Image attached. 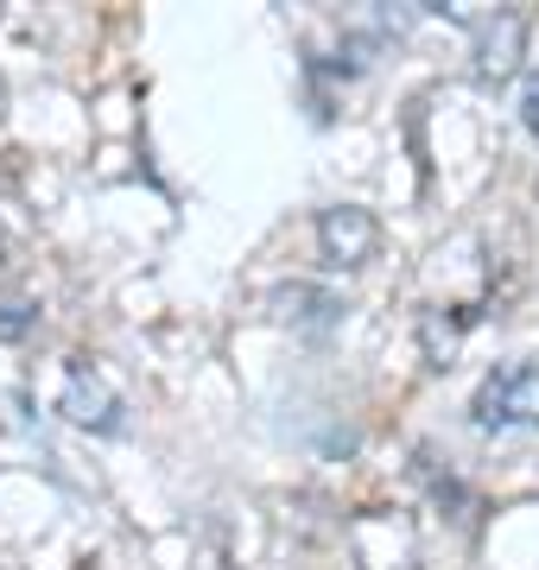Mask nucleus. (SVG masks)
<instances>
[{"mask_svg": "<svg viewBox=\"0 0 539 570\" xmlns=\"http://www.w3.org/2000/svg\"><path fill=\"white\" fill-rule=\"evenodd\" d=\"M470 425L482 438H514V431H539V355L508 362L496 374H482V387L470 393Z\"/></svg>", "mask_w": 539, "mask_h": 570, "instance_id": "f257e3e1", "label": "nucleus"}, {"mask_svg": "<svg viewBox=\"0 0 539 570\" xmlns=\"http://www.w3.org/2000/svg\"><path fill=\"white\" fill-rule=\"evenodd\" d=\"M463 330H470V311H451V317H444V305L425 311V317H419V343H425V362H432V367H451L457 343H463Z\"/></svg>", "mask_w": 539, "mask_h": 570, "instance_id": "423d86ee", "label": "nucleus"}, {"mask_svg": "<svg viewBox=\"0 0 539 570\" xmlns=\"http://www.w3.org/2000/svg\"><path fill=\"white\" fill-rule=\"evenodd\" d=\"M32 324H39V305H20V298H13V305H0V343H20Z\"/></svg>", "mask_w": 539, "mask_h": 570, "instance_id": "0eeeda50", "label": "nucleus"}, {"mask_svg": "<svg viewBox=\"0 0 539 570\" xmlns=\"http://www.w3.org/2000/svg\"><path fill=\"white\" fill-rule=\"evenodd\" d=\"M520 121H527V134L539 140V70L527 77V89H520Z\"/></svg>", "mask_w": 539, "mask_h": 570, "instance_id": "6e6552de", "label": "nucleus"}, {"mask_svg": "<svg viewBox=\"0 0 539 570\" xmlns=\"http://www.w3.org/2000/svg\"><path fill=\"white\" fill-rule=\"evenodd\" d=\"M63 419H70V425H84V431H96V438H121V431H127L121 393L108 387L96 367H84V362H70V374H63Z\"/></svg>", "mask_w": 539, "mask_h": 570, "instance_id": "7ed1b4c3", "label": "nucleus"}, {"mask_svg": "<svg viewBox=\"0 0 539 570\" xmlns=\"http://www.w3.org/2000/svg\"><path fill=\"white\" fill-rule=\"evenodd\" d=\"M374 242H381V228L362 204H331L317 216V261L331 266V273H355V266H369Z\"/></svg>", "mask_w": 539, "mask_h": 570, "instance_id": "f03ea898", "label": "nucleus"}, {"mask_svg": "<svg viewBox=\"0 0 539 570\" xmlns=\"http://www.w3.org/2000/svg\"><path fill=\"white\" fill-rule=\"evenodd\" d=\"M520 45H527V13H496L482 20L477 32V77L482 82H501L520 70Z\"/></svg>", "mask_w": 539, "mask_h": 570, "instance_id": "39448f33", "label": "nucleus"}, {"mask_svg": "<svg viewBox=\"0 0 539 570\" xmlns=\"http://www.w3.org/2000/svg\"><path fill=\"white\" fill-rule=\"evenodd\" d=\"M343 292H331V285H312V279H292L273 292V317L280 324H292L298 336H331L336 324H343Z\"/></svg>", "mask_w": 539, "mask_h": 570, "instance_id": "20e7f679", "label": "nucleus"}]
</instances>
